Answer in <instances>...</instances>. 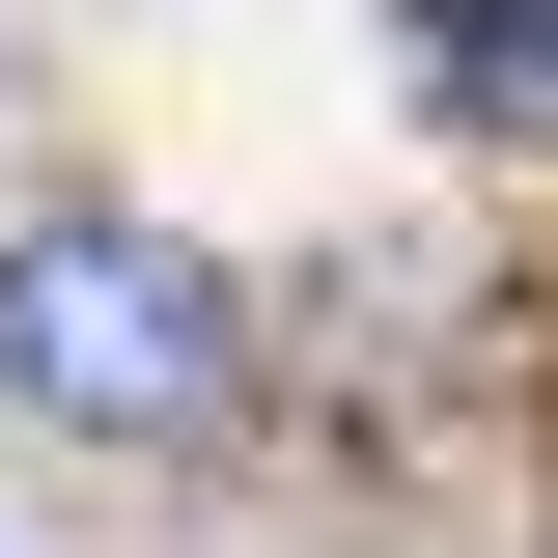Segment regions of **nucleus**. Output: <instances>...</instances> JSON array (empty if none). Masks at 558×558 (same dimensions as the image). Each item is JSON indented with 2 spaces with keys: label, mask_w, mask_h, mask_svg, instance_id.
I'll return each instance as SVG.
<instances>
[{
  "label": "nucleus",
  "mask_w": 558,
  "mask_h": 558,
  "mask_svg": "<svg viewBox=\"0 0 558 558\" xmlns=\"http://www.w3.org/2000/svg\"><path fill=\"white\" fill-rule=\"evenodd\" d=\"M223 363H252V307H223L168 223H28V252H0V391H28V418H84V447L223 418Z\"/></svg>",
  "instance_id": "nucleus-1"
},
{
  "label": "nucleus",
  "mask_w": 558,
  "mask_h": 558,
  "mask_svg": "<svg viewBox=\"0 0 558 558\" xmlns=\"http://www.w3.org/2000/svg\"><path fill=\"white\" fill-rule=\"evenodd\" d=\"M447 84H502V112H558V0H391Z\"/></svg>",
  "instance_id": "nucleus-2"
}]
</instances>
